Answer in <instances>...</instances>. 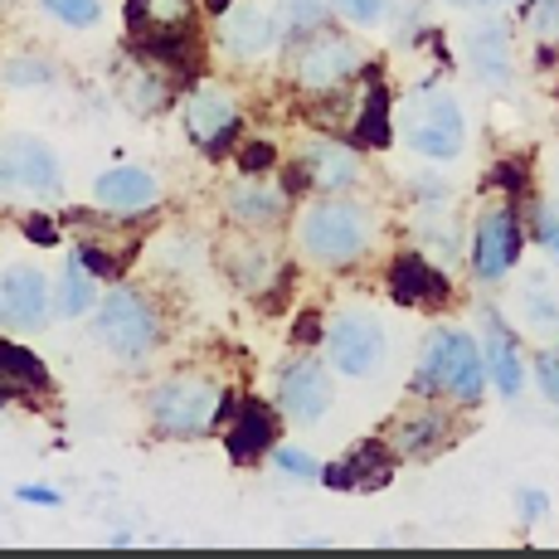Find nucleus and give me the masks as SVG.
<instances>
[{"instance_id":"1","label":"nucleus","mask_w":559,"mask_h":559,"mask_svg":"<svg viewBox=\"0 0 559 559\" xmlns=\"http://www.w3.org/2000/svg\"><path fill=\"white\" fill-rule=\"evenodd\" d=\"M487 360H481V346L467 336V331L438 326L433 336L418 350V374L414 390L428 394V400H457V404H477L481 390H487Z\"/></svg>"},{"instance_id":"2","label":"nucleus","mask_w":559,"mask_h":559,"mask_svg":"<svg viewBox=\"0 0 559 559\" xmlns=\"http://www.w3.org/2000/svg\"><path fill=\"white\" fill-rule=\"evenodd\" d=\"M374 239V224L365 204L350 200H321L297 219V249L317 267H350L360 263Z\"/></svg>"},{"instance_id":"3","label":"nucleus","mask_w":559,"mask_h":559,"mask_svg":"<svg viewBox=\"0 0 559 559\" xmlns=\"http://www.w3.org/2000/svg\"><path fill=\"white\" fill-rule=\"evenodd\" d=\"M146 414L166 438H200L224 414V394L204 374H176V380H160L152 390Z\"/></svg>"},{"instance_id":"4","label":"nucleus","mask_w":559,"mask_h":559,"mask_svg":"<svg viewBox=\"0 0 559 559\" xmlns=\"http://www.w3.org/2000/svg\"><path fill=\"white\" fill-rule=\"evenodd\" d=\"M93 336H98L112 356L142 360V356H152L156 341H160V317L142 293H132V287H112V293L98 302Z\"/></svg>"},{"instance_id":"5","label":"nucleus","mask_w":559,"mask_h":559,"mask_svg":"<svg viewBox=\"0 0 559 559\" xmlns=\"http://www.w3.org/2000/svg\"><path fill=\"white\" fill-rule=\"evenodd\" d=\"M404 142L428 160H453L467 146V122H462V107L453 103V93L433 88L418 93L404 107Z\"/></svg>"},{"instance_id":"6","label":"nucleus","mask_w":559,"mask_h":559,"mask_svg":"<svg viewBox=\"0 0 559 559\" xmlns=\"http://www.w3.org/2000/svg\"><path fill=\"white\" fill-rule=\"evenodd\" d=\"M59 186H63V166L49 142H39L29 132H10L0 142V190L49 200V195H59Z\"/></svg>"},{"instance_id":"7","label":"nucleus","mask_w":559,"mask_h":559,"mask_svg":"<svg viewBox=\"0 0 559 559\" xmlns=\"http://www.w3.org/2000/svg\"><path fill=\"white\" fill-rule=\"evenodd\" d=\"M326 360L336 374L370 380L384 365V326L370 311H336L326 321Z\"/></svg>"},{"instance_id":"8","label":"nucleus","mask_w":559,"mask_h":559,"mask_svg":"<svg viewBox=\"0 0 559 559\" xmlns=\"http://www.w3.org/2000/svg\"><path fill=\"white\" fill-rule=\"evenodd\" d=\"M365 69V53L356 39L336 35V29H317L307 35V45L297 49V83L307 93H336L346 79H356Z\"/></svg>"},{"instance_id":"9","label":"nucleus","mask_w":559,"mask_h":559,"mask_svg":"<svg viewBox=\"0 0 559 559\" xmlns=\"http://www.w3.org/2000/svg\"><path fill=\"white\" fill-rule=\"evenodd\" d=\"M521 249H525L521 219H515L511 204H497V210H487L477 219V229H472V273H477L481 283H497V277H507L511 267L521 263Z\"/></svg>"},{"instance_id":"10","label":"nucleus","mask_w":559,"mask_h":559,"mask_svg":"<svg viewBox=\"0 0 559 559\" xmlns=\"http://www.w3.org/2000/svg\"><path fill=\"white\" fill-rule=\"evenodd\" d=\"M331 400H336V390H331V374L321 360H287L283 374H277V408H283L287 424H321V418L331 414Z\"/></svg>"},{"instance_id":"11","label":"nucleus","mask_w":559,"mask_h":559,"mask_svg":"<svg viewBox=\"0 0 559 559\" xmlns=\"http://www.w3.org/2000/svg\"><path fill=\"white\" fill-rule=\"evenodd\" d=\"M53 311V287L35 263H10L0 273V326L5 331H39Z\"/></svg>"},{"instance_id":"12","label":"nucleus","mask_w":559,"mask_h":559,"mask_svg":"<svg viewBox=\"0 0 559 559\" xmlns=\"http://www.w3.org/2000/svg\"><path fill=\"white\" fill-rule=\"evenodd\" d=\"M297 176H302V186H317L326 195H346L360 180V152L331 142V136H317V142H307L302 160H297Z\"/></svg>"},{"instance_id":"13","label":"nucleus","mask_w":559,"mask_h":559,"mask_svg":"<svg viewBox=\"0 0 559 559\" xmlns=\"http://www.w3.org/2000/svg\"><path fill=\"white\" fill-rule=\"evenodd\" d=\"M477 321H481V360H487L491 384H497V390L507 394V400H515V394L525 390L521 346H515L511 326H507V321H501L491 307H481V311H477Z\"/></svg>"},{"instance_id":"14","label":"nucleus","mask_w":559,"mask_h":559,"mask_svg":"<svg viewBox=\"0 0 559 559\" xmlns=\"http://www.w3.org/2000/svg\"><path fill=\"white\" fill-rule=\"evenodd\" d=\"M180 122H186V132L195 136L200 146H210V152H219L224 142L234 136V127H239V107L224 88H195L180 107Z\"/></svg>"},{"instance_id":"15","label":"nucleus","mask_w":559,"mask_h":559,"mask_svg":"<svg viewBox=\"0 0 559 559\" xmlns=\"http://www.w3.org/2000/svg\"><path fill=\"white\" fill-rule=\"evenodd\" d=\"M219 39L224 49L234 53V59H258V53H267L277 45V20L267 15L263 5H253V0H243V5H229L219 20Z\"/></svg>"},{"instance_id":"16","label":"nucleus","mask_w":559,"mask_h":559,"mask_svg":"<svg viewBox=\"0 0 559 559\" xmlns=\"http://www.w3.org/2000/svg\"><path fill=\"white\" fill-rule=\"evenodd\" d=\"M321 477H326V487H336V491H380L384 481L394 477L390 443H360V448H350L341 462L321 467Z\"/></svg>"},{"instance_id":"17","label":"nucleus","mask_w":559,"mask_h":559,"mask_svg":"<svg viewBox=\"0 0 559 559\" xmlns=\"http://www.w3.org/2000/svg\"><path fill=\"white\" fill-rule=\"evenodd\" d=\"M93 200L103 210H117V214H136V210H152L160 200V180L142 166H112L93 180Z\"/></svg>"},{"instance_id":"18","label":"nucleus","mask_w":559,"mask_h":559,"mask_svg":"<svg viewBox=\"0 0 559 559\" xmlns=\"http://www.w3.org/2000/svg\"><path fill=\"white\" fill-rule=\"evenodd\" d=\"M224 210L239 229H273L277 219L287 214V195L277 186H263V180H239V186L224 195Z\"/></svg>"},{"instance_id":"19","label":"nucleus","mask_w":559,"mask_h":559,"mask_svg":"<svg viewBox=\"0 0 559 559\" xmlns=\"http://www.w3.org/2000/svg\"><path fill=\"white\" fill-rule=\"evenodd\" d=\"M521 321L540 341H559V283L550 267H531L521 277Z\"/></svg>"},{"instance_id":"20","label":"nucleus","mask_w":559,"mask_h":559,"mask_svg":"<svg viewBox=\"0 0 559 559\" xmlns=\"http://www.w3.org/2000/svg\"><path fill=\"white\" fill-rule=\"evenodd\" d=\"M267 448H277V418L267 404H239V414H234V428H229V457L234 462H253L263 457Z\"/></svg>"},{"instance_id":"21","label":"nucleus","mask_w":559,"mask_h":559,"mask_svg":"<svg viewBox=\"0 0 559 559\" xmlns=\"http://www.w3.org/2000/svg\"><path fill=\"white\" fill-rule=\"evenodd\" d=\"M219 263H224V273L234 277V287H243V293H263L277 273L273 249H263L258 239H229L219 249Z\"/></svg>"},{"instance_id":"22","label":"nucleus","mask_w":559,"mask_h":559,"mask_svg":"<svg viewBox=\"0 0 559 559\" xmlns=\"http://www.w3.org/2000/svg\"><path fill=\"white\" fill-rule=\"evenodd\" d=\"M467 59H472V73L491 88H507L511 83V35L501 25H477L467 35Z\"/></svg>"},{"instance_id":"23","label":"nucleus","mask_w":559,"mask_h":559,"mask_svg":"<svg viewBox=\"0 0 559 559\" xmlns=\"http://www.w3.org/2000/svg\"><path fill=\"white\" fill-rule=\"evenodd\" d=\"M448 414L443 408H424V414H408L394 424V433H390V453H400V457H424V453H433V448H443L448 443Z\"/></svg>"},{"instance_id":"24","label":"nucleus","mask_w":559,"mask_h":559,"mask_svg":"<svg viewBox=\"0 0 559 559\" xmlns=\"http://www.w3.org/2000/svg\"><path fill=\"white\" fill-rule=\"evenodd\" d=\"M195 0H127V20H132L136 39L152 35H186Z\"/></svg>"},{"instance_id":"25","label":"nucleus","mask_w":559,"mask_h":559,"mask_svg":"<svg viewBox=\"0 0 559 559\" xmlns=\"http://www.w3.org/2000/svg\"><path fill=\"white\" fill-rule=\"evenodd\" d=\"M93 302H98V277L83 267V258L73 253L69 263H63L59 283H53V311L59 317H88Z\"/></svg>"},{"instance_id":"26","label":"nucleus","mask_w":559,"mask_h":559,"mask_svg":"<svg viewBox=\"0 0 559 559\" xmlns=\"http://www.w3.org/2000/svg\"><path fill=\"white\" fill-rule=\"evenodd\" d=\"M390 287H394V302H408V307L428 302V297H438V293L448 297V283H443V277H438L418 253H404L400 263H394Z\"/></svg>"},{"instance_id":"27","label":"nucleus","mask_w":559,"mask_h":559,"mask_svg":"<svg viewBox=\"0 0 559 559\" xmlns=\"http://www.w3.org/2000/svg\"><path fill=\"white\" fill-rule=\"evenodd\" d=\"M0 384H20V390H45L49 384V370L39 356H29L25 346H10L0 341Z\"/></svg>"},{"instance_id":"28","label":"nucleus","mask_w":559,"mask_h":559,"mask_svg":"<svg viewBox=\"0 0 559 559\" xmlns=\"http://www.w3.org/2000/svg\"><path fill=\"white\" fill-rule=\"evenodd\" d=\"M277 29L287 39H307L326 29V0H277Z\"/></svg>"},{"instance_id":"29","label":"nucleus","mask_w":559,"mask_h":559,"mask_svg":"<svg viewBox=\"0 0 559 559\" xmlns=\"http://www.w3.org/2000/svg\"><path fill=\"white\" fill-rule=\"evenodd\" d=\"M356 136L360 142H370V146H384L394 136L390 132V98H384L380 83H370V93H365L360 117H356Z\"/></svg>"},{"instance_id":"30","label":"nucleus","mask_w":559,"mask_h":559,"mask_svg":"<svg viewBox=\"0 0 559 559\" xmlns=\"http://www.w3.org/2000/svg\"><path fill=\"white\" fill-rule=\"evenodd\" d=\"M0 83H5V88H49L53 69L39 53H10V59L0 63Z\"/></svg>"},{"instance_id":"31","label":"nucleus","mask_w":559,"mask_h":559,"mask_svg":"<svg viewBox=\"0 0 559 559\" xmlns=\"http://www.w3.org/2000/svg\"><path fill=\"white\" fill-rule=\"evenodd\" d=\"M39 5L69 29H93L103 20V0H39Z\"/></svg>"},{"instance_id":"32","label":"nucleus","mask_w":559,"mask_h":559,"mask_svg":"<svg viewBox=\"0 0 559 559\" xmlns=\"http://www.w3.org/2000/svg\"><path fill=\"white\" fill-rule=\"evenodd\" d=\"M166 93H170V83L160 79V73H136L132 88H127V103H132L136 112H156V107H166Z\"/></svg>"},{"instance_id":"33","label":"nucleus","mask_w":559,"mask_h":559,"mask_svg":"<svg viewBox=\"0 0 559 559\" xmlns=\"http://www.w3.org/2000/svg\"><path fill=\"white\" fill-rule=\"evenodd\" d=\"M336 10L350 20V25L374 29V25H380V20L394 10V0H336Z\"/></svg>"},{"instance_id":"34","label":"nucleus","mask_w":559,"mask_h":559,"mask_svg":"<svg viewBox=\"0 0 559 559\" xmlns=\"http://www.w3.org/2000/svg\"><path fill=\"white\" fill-rule=\"evenodd\" d=\"M273 462H277V472H287V477H321V467L311 462L302 448H273Z\"/></svg>"},{"instance_id":"35","label":"nucleus","mask_w":559,"mask_h":559,"mask_svg":"<svg viewBox=\"0 0 559 559\" xmlns=\"http://www.w3.org/2000/svg\"><path fill=\"white\" fill-rule=\"evenodd\" d=\"M535 234H540L545 253L559 263V210L555 204H540V210H535Z\"/></svg>"},{"instance_id":"36","label":"nucleus","mask_w":559,"mask_h":559,"mask_svg":"<svg viewBox=\"0 0 559 559\" xmlns=\"http://www.w3.org/2000/svg\"><path fill=\"white\" fill-rule=\"evenodd\" d=\"M535 380H540L545 400L559 404V350H545V356L535 360Z\"/></svg>"},{"instance_id":"37","label":"nucleus","mask_w":559,"mask_h":559,"mask_svg":"<svg viewBox=\"0 0 559 559\" xmlns=\"http://www.w3.org/2000/svg\"><path fill=\"white\" fill-rule=\"evenodd\" d=\"M531 25H535V35L555 39V35H559V0H535Z\"/></svg>"},{"instance_id":"38","label":"nucleus","mask_w":559,"mask_h":559,"mask_svg":"<svg viewBox=\"0 0 559 559\" xmlns=\"http://www.w3.org/2000/svg\"><path fill=\"white\" fill-rule=\"evenodd\" d=\"M239 166L249 170V176H253V170H263V166H273V146H267V142L243 146V152H239Z\"/></svg>"},{"instance_id":"39","label":"nucleus","mask_w":559,"mask_h":559,"mask_svg":"<svg viewBox=\"0 0 559 559\" xmlns=\"http://www.w3.org/2000/svg\"><path fill=\"white\" fill-rule=\"evenodd\" d=\"M293 336L302 341V346H311V341H321V336H326V331H321V317H302V321H297Z\"/></svg>"},{"instance_id":"40","label":"nucleus","mask_w":559,"mask_h":559,"mask_svg":"<svg viewBox=\"0 0 559 559\" xmlns=\"http://www.w3.org/2000/svg\"><path fill=\"white\" fill-rule=\"evenodd\" d=\"M15 497L20 501H35V507H59V491H45V487H20Z\"/></svg>"},{"instance_id":"41","label":"nucleus","mask_w":559,"mask_h":559,"mask_svg":"<svg viewBox=\"0 0 559 559\" xmlns=\"http://www.w3.org/2000/svg\"><path fill=\"white\" fill-rule=\"evenodd\" d=\"M540 511H545V497H540V491H525V497H521V515H525V521H535Z\"/></svg>"},{"instance_id":"42","label":"nucleus","mask_w":559,"mask_h":559,"mask_svg":"<svg viewBox=\"0 0 559 559\" xmlns=\"http://www.w3.org/2000/svg\"><path fill=\"white\" fill-rule=\"evenodd\" d=\"M457 10H491V5H507V0H448Z\"/></svg>"},{"instance_id":"43","label":"nucleus","mask_w":559,"mask_h":559,"mask_svg":"<svg viewBox=\"0 0 559 559\" xmlns=\"http://www.w3.org/2000/svg\"><path fill=\"white\" fill-rule=\"evenodd\" d=\"M29 239L49 243V239H53V229H49V224H45V219H29Z\"/></svg>"},{"instance_id":"44","label":"nucleus","mask_w":559,"mask_h":559,"mask_svg":"<svg viewBox=\"0 0 559 559\" xmlns=\"http://www.w3.org/2000/svg\"><path fill=\"white\" fill-rule=\"evenodd\" d=\"M204 5H210V10H214V15H224V10H229V5H234V0H204Z\"/></svg>"}]
</instances>
